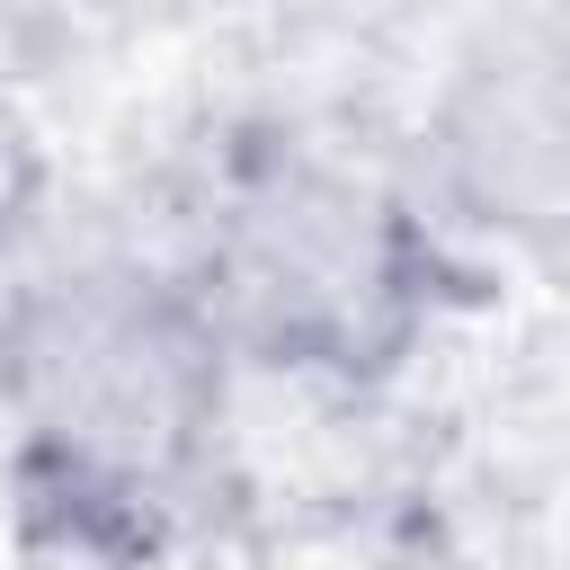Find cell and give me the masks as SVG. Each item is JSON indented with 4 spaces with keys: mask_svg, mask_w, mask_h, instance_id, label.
Instances as JSON below:
<instances>
[{
    "mask_svg": "<svg viewBox=\"0 0 570 570\" xmlns=\"http://www.w3.org/2000/svg\"><path fill=\"white\" fill-rule=\"evenodd\" d=\"M240 365L160 249L0 303V508L27 570H160L223 499Z\"/></svg>",
    "mask_w": 570,
    "mask_h": 570,
    "instance_id": "6da1fadb",
    "label": "cell"
},
{
    "mask_svg": "<svg viewBox=\"0 0 570 570\" xmlns=\"http://www.w3.org/2000/svg\"><path fill=\"white\" fill-rule=\"evenodd\" d=\"M160 258L249 383L312 401H383L490 294V258L428 205L410 160L285 116L205 142Z\"/></svg>",
    "mask_w": 570,
    "mask_h": 570,
    "instance_id": "7a4b0ae2",
    "label": "cell"
},
{
    "mask_svg": "<svg viewBox=\"0 0 570 570\" xmlns=\"http://www.w3.org/2000/svg\"><path fill=\"white\" fill-rule=\"evenodd\" d=\"M401 160L481 258H570V18L454 45Z\"/></svg>",
    "mask_w": 570,
    "mask_h": 570,
    "instance_id": "3957f363",
    "label": "cell"
}]
</instances>
